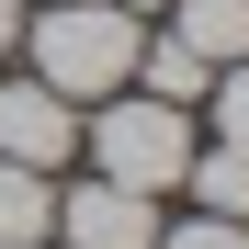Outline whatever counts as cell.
Here are the masks:
<instances>
[{"instance_id": "cell-1", "label": "cell", "mask_w": 249, "mask_h": 249, "mask_svg": "<svg viewBox=\"0 0 249 249\" xmlns=\"http://www.w3.org/2000/svg\"><path fill=\"white\" fill-rule=\"evenodd\" d=\"M136 46H147V23L124 12V0H46L34 12V79L68 102H102L136 79Z\"/></svg>"}, {"instance_id": "cell-2", "label": "cell", "mask_w": 249, "mask_h": 249, "mask_svg": "<svg viewBox=\"0 0 249 249\" xmlns=\"http://www.w3.org/2000/svg\"><path fill=\"white\" fill-rule=\"evenodd\" d=\"M79 136H91L102 181H124V193H170L193 170V113L159 102V91H102V113L79 124Z\"/></svg>"}, {"instance_id": "cell-3", "label": "cell", "mask_w": 249, "mask_h": 249, "mask_svg": "<svg viewBox=\"0 0 249 249\" xmlns=\"http://www.w3.org/2000/svg\"><path fill=\"white\" fill-rule=\"evenodd\" d=\"M68 147H79V102H68V91H46V79H12V91H0V159L57 170Z\"/></svg>"}, {"instance_id": "cell-4", "label": "cell", "mask_w": 249, "mask_h": 249, "mask_svg": "<svg viewBox=\"0 0 249 249\" xmlns=\"http://www.w3.org/2000/svg\"><path fill=\"white\" fill-rule=\"evenodd\" d=\"M57 227H68V249H159V204L124 181H79V193H57Z\"/></svg>"}, {"instance_id": "cell-5", "label": "cell", "mask_w": 249, "mask_h": 249, "mask_svg": "<svg viewBox=\"0 0 249 249\" xmlns=\"http://www.w3.org/2000/svg\"><path fill=\"white\" fill-rule=\"evenodd\" d=\"M170 34H181L204 68H238L249 57V0H170Z\"/></svg>"}, {"instance_id": "cell-6", "label": "cell", "mask_w": 249, "mask_h": 249, "mask_svg": "<svg viewBox=\"0 0 249 249\" xmlns=\"http://www.w3.org/2000/svg\"><path fill=\"white\" fill-rule=\"evenodd\" d=\"M46 227H57V193H46V170L0 159V249H34Z\"/></svg>"}, {"instance_id": "cell-7", "label": "cell", "mask_w": 249, "mask_h": 249, "mask_svg": "<svg viewBox=\"0 0 249 249\" xmlns=\"http://www.w3.org/2000/svg\"><path fill=\"white\" fill-rule=\"evenodd\" d=\"M181 181H193V204H204V215H238V227H249V147H204Z\"/></svg>"}, {"instance_id": "cell-8", "label": "cell", "mask_w": 249, "mask_h": 249, "mask_svg": "<svg viewBox=\"0 0 249 249\" xmlns=\"http://www.w3.org/2000/svg\"><path fill=\"white\" fill-rule=\"evenodd\" d=\"M136 68H147V91H159V102H204V91H215V68H204V57L181 46V34H159V46H136Z\"/></svg>"}, {"instance_id": "cell-9", "label": "cell", "mask_w": 249, "mask_h": 249, "mask_svg": "<svg viewBox=\"0 0 249 249\" xmlns=\"http://www.w3.org/2000/svg\"><path fill=\"white\" fill-rule=\"evenodd\" d=\"M215 147H249V57L215 79Z\"/></svg>"}, {"instance_id": "cell-10", "label": "cell", "mask_w": 249, "mask_h": 249, "mask_svg": "<svg viewBox=\"0 0 249 249\" xmlns=\"http://www.w3.org/2000/svg\"><path fill=\"white\" fill-rule=\"evenodd\" d=\"M159 249H249L238 215H193V227H159Z\"/></svg>"}, {"instance_id": "cell-11", "label": "cell", "mask_w": 249, "mask_h": 249, "mask_svg": "<svg viewBox=\"0 0 249 249\" xmlns=\"http://www.w3.org/2000/svg\"><path fill=\"white\" fill-rule=\"evenodd\" d=\"M23 46V0H0V57H12Z\"/></svg>"}, {"instance_id": "cell-12", "label": "cell", "mask_w": 249, "mask_h": 249, "mask_svg": "<svg viewBox=\"0 0 249 249\" xmlns=\"http://www.w3.org/2000/svg\"><path fill=\"white\" fill-rule=\"evenodd\" d=\"M124 12H170V0H124Z\"/></svg>"}]
</instances>
